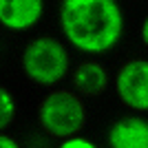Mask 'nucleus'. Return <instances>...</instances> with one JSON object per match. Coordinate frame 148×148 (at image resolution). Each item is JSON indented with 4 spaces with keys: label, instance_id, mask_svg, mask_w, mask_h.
<instances>
[{
    "label": "nucleus",
    "instance_id": "5",
    "mask_svg": "<svg viewBox=\"0 0 148 148\" xmlns=\"http://www.w3.org/2000/svg\"><path fill=\"white\" fill-rule=\"evenodd\" d=\"M44 0H0V25L11 31H27L40 22Z\"/></svg>",
    "mask_w": 148,
    "mask_h": 148
},
{
    "label": "nucleus",
    "instance_id": "4",
    "mask_svg": "<svg viewBox=\"0 0 148 148\" xmlns=\"http://www.w3.org/2000/svg\"><path fill=\"white\" fill-rule=\"evenodd\" d=\"M117 95L126 106L135 111L148 108V62L146 60H130L119 69L115 77Z\"/></svg>",
    "mask_w": 148,
    "mask_h": 148
},
{
    "label": "nucleus",
    "instance_id": "6",
    "mask_svg": "<svg viewBox=\"0 0 148 148\" xmlns=\"http://www.w3.org/2000/svg\"><path fill=\"white\" fill-rule=\"evenodd\" d=\"M108 144L113 148H146L148 124L139 117H126L108 130Z\"/></svg>",
    "mask_w": 148,
    "mask_h": 148
},
{
    "label": "nucleus",
    "instance_id": "10",
    "mask_svg": "<svg viewBox=\"0 0 148 148\" xmlns=\"http://www.w3.org/2000/svg\"><path fill=\"white\" fill-rule=\"evenodd\" d=\"M18 144H16V139H11V137L7 135H0V148H16Z\"/></svg>",
    "mask_w": 148,
    "mask_h": 148
},
{
    "label": "nucleus",
    "instance_id": "9",
    "mask_svg": "<svg viewBox=\"0 0 148 148\" xmlns=\"http://www.w3.org/2000/svg\"><path fill=\"white\" fill-rule=\"evenodd\" d=\"M95 144L91 142V139H82V137H77V139H64L62 142V148H93Z\"/></svg>",
    "mask_w": 148,
    "mask_h": 148
},
{
    "label": "nucleus",
    "instance_id": "2",
    "mask_svg": "<svg viewBox=\"0 0 148 148\" xmlns=\"http://www.w3.org/2000/svg\"><path fill=\"white\" fill-rule=\"evenodd\" d=\"M22 69L31 82L40 86H51L66 75L69 53L53 38H38L27 44L22 56Z\"/></svg>",
    "mask_w": 148,
    "mask_h": 148
},
{
    "label": "nucleus",
    "instance_id": "7",
    "mask_svg": "<svg viewBox=\"0 0 148 148\" xmlns=\"http://www.w3.org/2000/svg\"><path fill=\"white\" fill-rule=\"evenodd\" d=\"M75 86L86 95H99L108 86V73L99 62H84L75 69L73 75Z\"/></svg>",
    "mask_w": 148,
    "mask_h": 148
},
{
    "label": "nucleus",
    "instance_id": "1",
    "mask_svg": "<svg viewBox=\"0 0 148 148\" xmlns=\"http://www.w3.org/2000/svg\"><path fill=\"white\" fill-rule=\"evenodd\" d=\"M60 27L75 49L99 56L119 42L124 16L115 0H62Z\"/></svg>",
    "mask_w": 148,
    "mask_h": 148
},
{
    "label": "nucleus",
    "instance_id": "8",
    "mask_svg": "<svg viewBox=\"0 0 148 148\" xmlns=\"http://www.w3.org/2000/svg\"><path fill=\"white\" fill-rule=\"evenodd\" d=\"M13 115H16V102H13L11 93L0 88V128L9 126Z\"/></svg>",
    "mask_w": 148,
    "mask_h": 148
},
{
    "label": "nucleus",
    "instance_id": "3",
    "mask_svg": "<svg viewBox=\"0 0 148 148\" xmlns=\"http://www.w3.org/2000/svg\"><path fill=\"white\" fill-rule=\"evenodd\" d=\"M86 111L75 95L56 91L40 106V124L47 133L56 137H71L84 126Z\"/></svg>",
    "mask_w": 148,
    "mask_h": 148
},
{
    "label": "nucleus",
    "instance_id": "11",
    "mask_svg": "<svg viewBox=\"0 0 148 148\" xmlns=\"http://www.w3.org/2000/svg\"><path fill=\"white\" fill-rule=\"evenodd\" d=\"M142 40L148 42V20H144V25H142Z\"/></svg>",
    "mask_w": 148,
    "mask_h": 148
}]
</instances>
